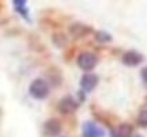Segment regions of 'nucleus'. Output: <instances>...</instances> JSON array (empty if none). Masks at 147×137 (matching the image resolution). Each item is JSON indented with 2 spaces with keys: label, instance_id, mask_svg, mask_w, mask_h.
<instances>
[{
  "label": "nucleus",
  "instance_id": "nucleus-5",
  "mask_svg": "<svg viewBox=\"0 0 147 137\" xmlns=\"http://www.w3.org/2000/svg\"><path fill=\"white\" fill-rule=\"evenodd\" d=\"M143 61V54L136 50H128L123 54V64L127 67H138Z\"/></svg>",
  "mask_w": 147,
  "mask_h": 137
},
{
  "label": "nucleus",
  "instance_id": "nucleus-8",
  "mask_svg": "<svg viewBox=\"0 0 147 137\" xmlns=\"http://www.w3.org/2000/svg\"><path fill=\"white\" fill-rule=\"evenodd\" d=\"M69 30H71V33H72V34H75L76 37L84 35L86 33H89V31H90L89 27H86L84 25H82V23H75V25H72Z\"/></svg>",
  "mask_w": 147,
  "mask_h": 137
},
{
  "label": "nucleus",
  "instance_id": "nucleus-14",
  "mask_svg": "<svg viewBox=\"0 0 147 137\" xmlns=\"http://www.w3.org/2000/svg\"><path fill=\"white\" fill-rule=\"evenodd\" d=\"M132 137H143V136H140V134H135V136H132Z\"/></svg>",
  "mask_w": 147,
  "mask_h": 137
},
{
  "label": "nucleus",
  "instance_id": "nucleus-1",
  "mask_svg": "<svg viewBox=\"0 0 147 137\" xmlns=\"http://www.w3.org/2000/svg\"><path fill=\"white\" fill-rule=\"evenodd\" d=\"M29 92L34 99H45L48 95H49V86L44 79H36L30 83L29 87Z\"/></svg>",
  "mask_w": 147,
  "mask_h": 137
},
{
  "label": "nucleus",
  "instance_id": "nucleus-9",
  "mask_svg": "<svg viewBox=\"0 0 147 137\" xmlns=\"http://www.w3.org/2000/svg\"><path fill=\"white\" fill-rule=\"evenodd\" d=\"M14 3V7H15V10L18 12H21V15L29 21V15H27V10H26V1L25 0H15V1H12Z\"/></svg>",
  "mask_w": 147,
  "mask_h": 137
},
{
  "label": "nucleus",
  "instance_id": "nucleus-7",
  "mask_svg": "<svg viewBox=\"0 0 147 137\" xmlns=\"http://www.w3.org/2000/svg\"><path fill=\"white\" fill-rule=\"evenodd\" d=\"M61 132V124L56 118H51L44 124V133L49 137H55Z\"/></svg>",
  "mask_w": 147,
  "mask_h": 137
},
{
  "label": "nucleus",
  "instance_id": "nucleus-2",
  "mask_svg": "<svg viewBox=\"0 0 147 137\" xmlns=\"http://www.w3.org/2000/svg\"><path fill=\"white\" fill-rule=\"evenodd\" d=\"M98 63V58L95 56L94 53L91 52H83L79 54L78 57V65L80 69H83V71H91V69H94V67L97 65Z\"/></svg>",
  "mask_w": 147,
  "mask_h": 137
},
{
  "label": "nucleus",
  "instance_id": "nucleus-12",
  "mask_svg": "<svg viewBox=\"0 0 147 137\" xmlns=\"http://www.w3.org/2000/svg\"><path fill=\"white\" fill-rule=\"evenodd\" d=\"M138 124L143 128H147V110H142L138 116Z\"/></svg>",
  "mask_w": 147,
  "mask_h": 137
},
{
  "label": "nucleus",
  "instance_id": "nucleus-3",
  "mask_svg": "<svg viewBox=\"0 0 147 137\" xmlns=\"http://www.w3.org/2000/svg\"><path fill=\"white\" fill-rule=\"evenodd\" d=\"M78 107H79V103L74 99L71 95L64 96L63 99L59 102V110L63 114H72V113H75L78 110Z\"/></svg>",
  "mask_w": 147,
  "mask_h": 137
},
{
  "label": "nucleus",
  "instance_id": "nucleus-13",
  "mask_svg": "<svg viewBox=\"0 0 147 137\" xmlns=\"http://www.w3.org/2000/svg\"><path fill=\"white\" fill-rule=\"evenodd\" d=\"M140 76H142L143 82L147 84V67H144V68L142 69V72H140Z\"/></svg>",
  "mask_w": 147,
  "mask_h": 137
},
{
  "label": "nucleus",
  "instance_id": "nucleus-4",
  "mask_svg": "<svg viewBox=\"0 0 147 137\" xmlns=\"http://www.w3.org/2000/svg\"><path fill=\"white\" fill-rule=\"evenodd\" d=\"M105 133L98 125H95L94 122L87 121L82 126V137H104Z\"/></svg>",
  "mask_w": 147,
  "mask_h": 137
},
{
  "label": "nucleus",
  "instance_id": "nucleus-10",
  "mask_svg": "<svg viewBox=\"0 0 147 137\" xmlns=\"http://www.w3.org/2000/svg\"><path fill=\"white\" fill-rule=\"evenodd\" d=\"M117 137H132V126L128 125V124H123L119 126L117 129V133H116Z\"/></svg>",
  "mask_w": 147,
  "mask_h": 137
},
{
  "label": "nucleus",
  "instance_id": "nucleus-6",
  "mask_svg": "<svg viewBox=\"0 0 147 137\" xmlns=\"http://www.w3.org/2000/svg\"><path fill=\"white\" fill-rule=\"evenodd\" d=\"M98 84V76L93 74H86L82 76L80 79V88L82 91H86V92H90L93 91Z\"/></svg>",
  "mask_w": 147,
  "mask_h": 137
},
{
  "label": "nucleus",
  "instance_id": "nucleus-11",
  "mask_svg": "<svg viewBox=\"0 0 147 137\" xmlns=\"http://www.w3.org/2000/svg\"><path fill=\"white\" fill-rule=\"evenodd\" d=\"M95 39L101 43H105V42H110L112 41V35L106 31H97L95 33Z\"/></svg>",
  "mask_w": 147,
  "mask_h": 137
}]
</instances>
